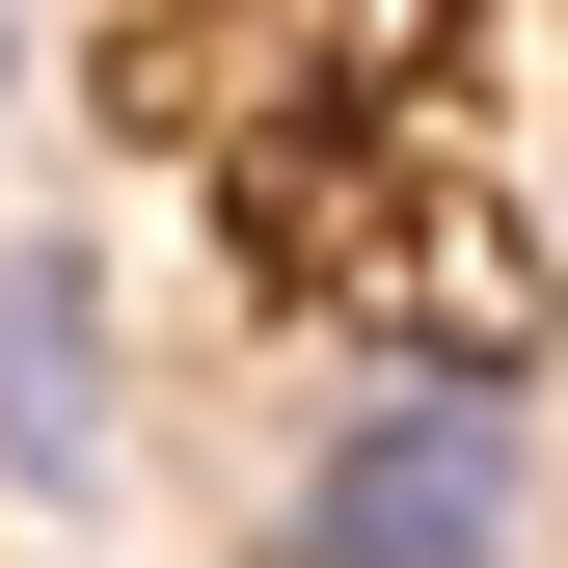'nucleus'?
Instances as JSON below:
<instances>
[{"mask_svg":"<svg viewBox=\"0 0 568 568\" xmlns=\"http://www.w3.org/2000/svg\"><path fill=\"white\" fill-rule=\"evenodd\" d=\"M515 515H541V460L487 379H379L298 460V568H515Z\"/></svg>","mask_w":568,"mask_h":568,"instance_id":"nucleus-1","label":"nucleus"},{"mask_svg":"<svg viewBox=\"0 0 568 568\" xmlns=\"http://www.w3.org/2000/svg\"><path fill=\"white\" fill-rule=\"evenodd\" d=\"M0 487H109V271L0 244Z\"/></svg>","mask_w":568,"mask_h":568,"instance_id":"nucleus-2","label":"nucleus"},{"mask_svg":"<svg viewBox=\"0 0 568 568\" xmlns=\"http://www.w3.org/2000/svg\"><path fill=\"white\" fill-rule=\"evenodd\" d=\"M0 82H28V0H0Z\"/></svg>","mask_w":568,"mask_h":568,"instance_id":"nucleus-3","label":"nucleus"}]
</instances>
